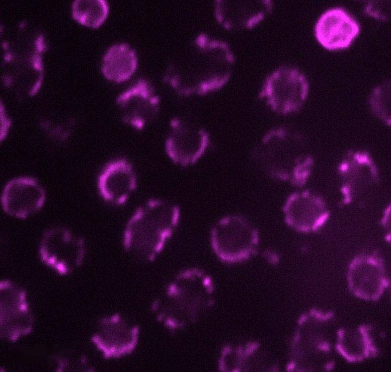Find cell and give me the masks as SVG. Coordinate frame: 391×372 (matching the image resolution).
Here are the masks:
<instances>
[{
    "label": "cell",
    "instance_id": "5",
    "mask_svg": "<svg viewBox=\"0 0 391 372\" xmlns=\"http://www.w3.org/2000/svg\"><path fill=\"white\" fill-rule=\"evenodd\" d=\"M39 252L45 263L61 273H66L82 262L85 254V244L82 238L68 229L56 227L43 235Z\"/></svg>",
    "mask_w": 391,
    "mask_h": 372
},
{
    "label": "cell",
    "instance_id": "1",
    "mask_svg": "<svg viewBox=\"0 0 391 372\" xmlns=\"http://www.w3.org/2000/svg\"><path fill=\"white\" fill-rule=\"evenodd\" d=\"M180 218V209L173 202L148 199L134 210L126 223L122 240L124 249L142 259H154L165 249Z\"/></svg>",
    "mask_w": 391,
    "mask_h": 372
},
{
    "label": "cell",
    "instance_id": "13",
    "mask_svg": "<svg viewBox=\"0 0 391 372\" xmlns=\"http://www.w3.org/2000/svg\"><path fill=\"white\" fill-rule=\"evenodd\" d=\"M108 7L105 1H75L72 6V16L80 24L99 27L105 21Z\"/></svg>",
    "mask_w": 391,
    "mask_h": 372
},
{
    "label": "cell",
    "instance_id": "9",
    "mask_svg": "<svg viewBox=\"0 0 391 372\" xmlns=\"http://www.w3.org/2000/svg\"><path fill=\"white\" fill-rule=\"evenodd\" d=\"M117 102L123 122L137 130L143 129L151 122L158 111V98L144 82H140L121 94Z\"/></svg>",
    "mask_w": 391,
    "mask_h": 372
},
{
    "label": "cell",
    "instance_id": "15",
    "mask_svg": "<svg viewBox=\"0 0 391 372\" xmlns=\"http://www.w3.org/2000/svg\"><path fill=\"white\" fill-rule=\"evenodd\" d=\"M388 3L384 2H371L366 6L365 12L370 16L376 19L386 21L389 17Z\"/></svg>",
    "mask_w": 391,
    "mask_h": 372
},
{
    "label": "cell",
    "instance_id": "4",
    "mask_svg": "<svg viewBox=\"0 0 391 372\" xmlns=\"http://www.w3.org/2000/svg\"><path fill=\"white\" fill-rule=\"evenodd\" d=\"M208 143V134L203 129L190 122L175 118L171 121L165 150L172 162L188 166L202 157Z\"/></svg>",
    "mask_w": 391,
    "mask_h": 372
},
{
    "label": "cell",
    "instance_id": "3",
    "mask_svg": "<svg viewBox=\"0 0 391 372\" xmlns=\"http://www.w3.org/2000/svg\"><path fill=\"white\" fill-rule=\"evenodd\" d=\"M259 243L256 228L247 218L237 214L221 218L210 234L213 251L227 262H238L250 257L257 249Z\"/></svg>",
    "mask_w": 391,
    "mask_h": 372
},
{
    "label": "cell",
    "instance_id": "7",
    "mask_svg": "<svg viewBox=\"0 0 391 372\" xmlns=\"http://www.w3.org/2000/svg\"><path fill=\"white\" fill-rule=\"evenodd\" d=\"M45 192L34 178H15L9 181L2 192L1 202L8 214L24 219L37 212L44 205Z\"/></svg>",
    "mask_w": 391,
    "mask_h": 372
},
{
    "label": "cell",
    "instance_id": "2",
    "mask_svg": "<svg viewBox=\"0 0 391 372\" xmlns=\"http://www.w3.org/2000/svg\"><path fill=\"white\" fill-rule=\"evenodd\" d=\"M293 134L281 129L268 132L262 140L257 158L265 170L277 179L300 183L309 163Z\"/></svg>",
    "mask_w": 391,
    "mask_h": 372
},
{
    "label": "cell",
    "instance_id": "12",
    "mask_svg": "<svg viewBox=\"0 0 391 372\" xmlns=\"http://www.w3.org/2000/svg\"><path fill=\"white\" fill-rule=\"evenodd\" d=\"M136 64V57L133 50L126 44H119L112 46L105 54L102 71L109 80L121 83L133 75Z\"/></svg>",
    "mask_w": 391,
    "mask_h": 372
},
{
    "label": "cell",
    "instance_id": "14",
    "mask_svg": "<svg viewBox=\"0 0 391 372\" xmlns=\"http://www.w3.org/2000/svg\"><path fill=\"white\" fill-rule=\"evenodd\" d=\"M371 107L381 117H388L390 103V84L384 83L373 91L370 99Z\"/></svg>",
    "mask_w": 391,
    "mask_h": 372
},
{
    "label": "cell",
    "instance_id": "11",
    "mask_svg": "<svg viewBox=\"0 0 391 372\" xmlns=\"http://www.w3.org/2000/svg\"><path fill=\"white\" fill-rule=\"evenodd\" d=\"M283 211L287 223L300 231L317 229L324 221L326 214L320 199L305 193L291 195L286 202Z\"/></svg>",
    "mask_w": 391,
    "mask_h": 372
},
{
    "label": "cell",
    "instance_id": "10",
    "mask_svg": "<svg viewBox=\"0 0 391 372\" xmlns=\"http://www.w3.org/2000/svg\"><path fill=\"white\" fill-rule=\"evenodd\" d=\"M359 31L357 22L340 8L332 9L323 14L315 29L319 42L330 50L348 47Z\"/></svg>",
    "mask_w": 391,
    "mask_h": 372
},
{
    "label": "cell",
    "instance_id": "6",
    "mask_svg": "<svg viewBox=\"0 0 391 372\" xmlns=\"http://www.w3.org/2000/svg\"><path fill=\"white\" fill-rule=\"evenodd\" d=\"M308 89L307 81L302 73L294 68H283L274 74L265 95L274 110L286 114L301 107Z\"/></svg>",
    "mask_w": 391,
    "mask_h": 372
},
{
    "label": "cell",
    "instance_id": "8",
    "mask_svg": "<svg viewBox=\"0 0 391 372\" xmlns=\"http://www.w3.org/2000/svg\"><path fill=\"white\" fill-rule=\"evenodd\" d=\"M137 183L136 175L131 164L120 158L110 162L103 169L97 186L103 199L111 204L121 205L129 200Z\"/></svg>",
    "mask_w": 391,
    "mask_h": 372
}]
</instances>
